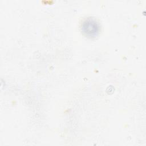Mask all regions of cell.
<instances>
[{"label": "cell", "mask_w": 146, "mask_h": 146, "mask_svg": "<svg viewBox=\"0 0 146 146\" xmlns=\"http://www.w3.org/2000/svg\"><path fill=\"white\" fill-rule=\"evenodd\" d=\"M81 30L86 36L90 38L95 37L99 33L100 26L95 18L89 17L82 22Z\"/></svg>", "instance_id": "6da1fadb"}]
</instances>
